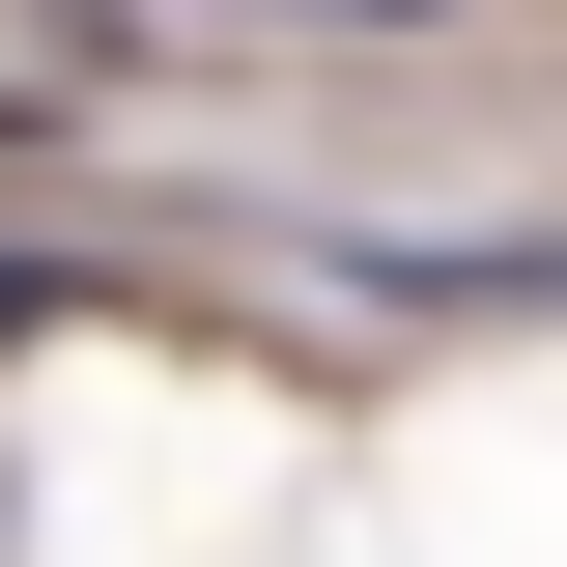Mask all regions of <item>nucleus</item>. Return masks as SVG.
I'll use <instances>...</instances> for the list:
<instances>
[{"label":"nucleus","mask_w":567,"mask_h":567,"mask_svg":"<svg viewBox=\"0 0 567 567\" xmlns=\"http://www.w3.org/2000/svg\"><path fill=\"white\" fill-rule=\"evenodd\" d=\"M58 312H85V284H58V256H0V341H58Z\"/></svg>","instance_id":"obj_1"}]
</instances>
